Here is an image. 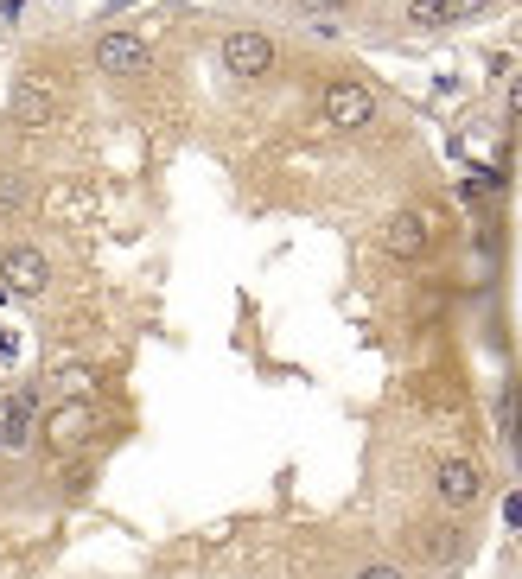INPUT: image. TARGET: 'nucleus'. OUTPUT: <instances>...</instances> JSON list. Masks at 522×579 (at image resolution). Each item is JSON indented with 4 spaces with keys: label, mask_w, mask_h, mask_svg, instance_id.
Listing matches in <instances>:
<instances>
[{
    "label": "nucleus",
    "mask_w": 522,
    "mask_h": 579,
    "mask_svg": "<svg viewBox=\"0 0 522 579\" xmlns=\"http://www.w3.org/2000/svg\"><path fill=\"white\" fill-rule=\"evenodd\" d=\"M503 529L522 535V490H510V497H503Z\"/></svg>",
    "instance_id": "12"
},
{
    "label": "nucleus",
    "mask_w": 522,
    "mask_h": 579,
    "mask_svg": "<svg viewBox=\"0 0 522 579\" xmlns=\"http://www.w3.org/2000/svg\"><path fill=\"white\" fill-rule=\"evenodd\" d=\"M402 20H408L414 32H433V26H446V0H408Z\"/></svg>",
    "instance_id": "9"
},
{
    "label": "nucleus",
    "mask_w": 522,
    "mask_h": 579,
    "mask_svg": "<svg viewBox=\"0 0 522 579\" xmlns=\"http://www.w3.org/2000/svg\"><path fill=\"white\" fill-rule=\"evenodd\" d=\"M491 13V0H446V26H472Z\"/></svg>",
    "instance_id": "10"
},
{
    "label": "nucleus",
    "mask_w": 522,
    "mask_h": 579,
    "mask_svg": "<svg viewBox=\"0 0 522 579\" xmlns=\"http://www.w3.org/2000/svg\"><path fill=\"white\" fill-rule=\"evenodd\" d=\"M217 58H223V70H230L236 83H261L274 70V39L268 32H255V26H236V32H223V45H217Z\"/></svg>",
    "instance_id": "2"
},
{
    "label": "nucleus",
    "mask_w": 522,
    "mask_h": 579,
    "mask_svg": "<svg viewBox=\"0 0 522 579\" xmlns=\"http://www.w3.org/2000/svg\"><path fill=\"white\" fill-rule=\"evenodd\" d=\"M319 121L332 134H370L376 121H382V102H376L370 83L338 77V83H325V96H319Z\"/></svg>",
    "instance_id": "1"
},
{
    "label": "nucleus",
    "mask_w": 522,
    "mask_h": 579,
    "mask_svg": "<svg viewBox=\"0 0 522 579\" xmlns=\"http://www.w3.org/2000/svg\"><path fill=\"white\" fill-rule=\"evenodd\" d=\"M510 115H522V70H516V83H510Z\"/></svg>",
    "instance_id": "15"
},
{
    "label": "nucleus",
    "mask_w": 522,
    "mask_h": 579,
    "mask_svg": "<svg viewBox=\"0 0 522 579\" xmlns=\"http://www.w3.org/2000/svg\"><path fill=\"white\" fill-rule=\"evenodd\" d=\"M0 204H7V210L20 204V179H13V172H0Z\"/></svg>",
    "instance_id": "14"
},
{
    "label": "nucleus",
    "mask_w": 522,
    "mask_h": 579,
    "mask_svg": "<svg viewBox=\"0 0 522 579\" xmlns=\"http://www.w3.org/2000/svg\"><path fill=\"white\" fill-rule=\"evenodd\" d=\"M58 109H64V102H58V90H51L45 77H26L20 90H13V115H20L26 128H51V121H58Z\"/></svg>",
    "instance_id": "7"
},
{
    "label": "nucleus",
    "mask_w": 522,
    "mask_h": 579,
    "mask_svg": "<svg viewBox=\"0 0 522 579\" xmlns=\"http://www.w3.org/2000/svg\"><path fill=\"white\" fill-rule=\"evenodd\" d=\"M433 497H440L446 510H472L484 497V471L472 459H440L433 465Z\"/></svg>",
    "instance_id": "6"
},
{
    "label": "nucleus",
    "mask_w": 522,
    "mask_h": 579,
    "mask_svg": "<svg viewBox=\"0 0 522 579\" xmlns=\"http://www.w3.org/2000/svg\"><path fill=\"white\" fill-rule=\"evenodd\" d=\"M293 7H300L306 20H338V13H351L357 0H293Z\"/></svg>",
    "instance_id": "11"
},
{
    "label": "nucleus",
    "mask_w": 522,
    "mask_h": 579,
    "mask_svg": "<svg viewBox=\"0 0 522 579\" xmlns=\"http://www.w3.org/2000/svg\"><path fill=\"white\" fill-rule=\"evenodd\" d=\"M96 70L102 77H147L153 70V51H147V39H134V32H102L96 39Z\"/></svg>",
    "instance_id": "4"
},
{
    "label": "nucleus",
    "mask_w": 522,
    "mask_h": 579,
    "mask_svg": "<svg viewBox=\"0 0 522 579\" xmlns=\"http://www.w3.org/2000/svg\"><path fill=\"white\" fill-rule=\"evenodd\" d=\"M96 433V408H83V401H64L58 414H51V427H45V440L58 446V452H71V446H83Z\"/></svg>",
    "instance_id": "8"
},
{
    "label": "nucleus",
    "mask_w": 522,
    "mask_h": 579,
    "mask_svg": "<svg viewBox=\"0 0 522 579\" xmlns=\"http://www.w3.org/2000/svg\"><path fill=\"white\" fill-rule=\"evenodd\" d=\"M357 579H408V573H402V567H389V560H376V567H363Z\"/></svg>",
    "instance_id": "13"
},
{
    "label": "nucleus",
    "mask_w": 522,
    "mask_h": 579,
    "mask_svg": "<svg viewBox=\"0 0 522 579\" xmlns=\"http://www.w3.org/2000/svg\"><path fill=\"white\" fill-rule=\"evenodd\" d=\"M0 287L7 293H26V300H39L51 287V261L39 249H26V242H13L7 255H0Z\"/></svg>",
    "instance_id": "5"
},
{
    "label": "nucleus",
    "mask_w": 522,
    "mask_h": 579,
    "mask_svg": "<svg viewBox=\"0 0 522 579\" xmlns=\"http://www.w3.org/2000/svg\"><path fill=\"white\" fill-rule=\"evenodd\" d=\"M427 249H433V217L427 210H389V217H382V255L421 261Z\"/></svg>",
    "instance_id": "3"
}]
</instances>
